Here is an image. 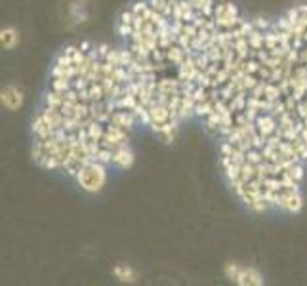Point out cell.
Instances as JSON below:
<instances>
[{"label": "cell", "instance_id": "6da1fadb", "mask_svg": "<svg viewBox=\"0 0 307 286\" xmlns=\"http://www.w3.org/2000/svg\"><path fill=\"white\" fill-rule=\"evenodd\" d=\"M78 187L86 193H99L107 183V164L103 162H86L84 166L78 168V172L75 174Z\"/></svg>", "mask_w": 307, "mask_h": 286}, {"label": "cell", "instance_id": "277c9868", "mask_svg": "<svg viewBox=\"0 0 307 286\" xmlns=\"http://www.w3.org/2000/svg\"><path fill=\"white\" fill-rule=\"evenodd\" d=\"M113 275L121 283H136V279H138V273L128 263H117L113 269Z\"/></svg>", "mask_w": 307, "mask_h": 286}, {"label": "cell", "instance_id": "7a4b0ae2", "mask_svg": "<svg viewBox=\"0 0 307 286\" xmlns=\"http://www.w3.org/2000/svg\"><path fill=\"white\" fill-rule=\"evenodd\" d=\"M225 275L231 283L241 286H261L263 277L261 273L252 267V265H241V263H227L225 265Z\"/></svg>", "mask_w": 307, "mask_h": 286}, {"label": "cell", "instance_id": "5b68a950", "mask_svg": "<svg viewBox=\"0 0 307 286\" xmlns=\"http://www.w3.org/2000/svg\"><path fill=\"white\" fill-rule=\"evenodd\" d=\"M17 42H19V34H17V31L14 27H4L2 29V32H0V44H2V48L12 50V48H15Z\"/></svg>", "mask_w": 307, "mask_h": 286}, {"label": "cell", "instance_id": "3957f363", "mask_svg": "<svg viewBox=\"0 0 307 286\" xmlns=\"http://www.w3.org/2000/svg\"><path fill=\"white\" fill-rule=\"evenodd\" d=\"M2 105L8 111H15L23 105V92L17 86H6L2 90Z\"/></svg>", "mask_w": 307, "mask_h": 286}]
</instances>
